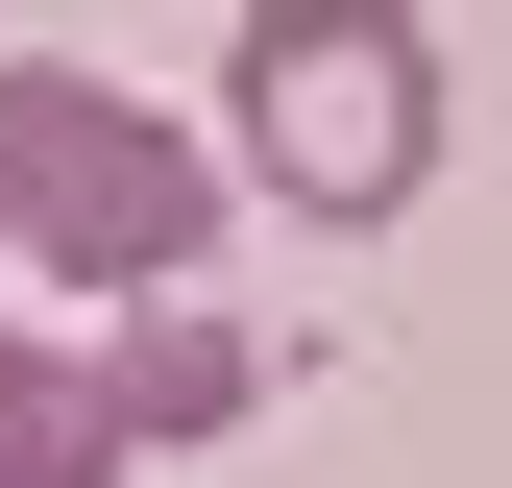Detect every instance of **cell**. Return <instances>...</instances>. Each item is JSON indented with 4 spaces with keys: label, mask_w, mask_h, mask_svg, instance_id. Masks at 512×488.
<instances>
[{
    "label": "cell",
    "mask_w": 512,
    "mask_h": 488,
    "mask_svg": "<svg viewBox=\"0 0 512 488\" xmlns=\"http://www.w3.org/2000/svg\"><path fill=\"white\" fill-rule=\"evenodd\" d=\"M220 98H244L220 196H293V220H342V244L439 196V25H415V0H244Z\"/></svg>",
    "instance_id": "6da1fadb"
},
{
    "label": "cell",
    "mask_w": 512,
    "mask_h": 488,
    "mask_svg": "<svg viewBox=\"0 0 512 488\" xmlns=\"http://www.w3.org/2000/svg\"><path fill=\"white\" fill-rule=\"evenodd\" d=\"M196 244H220V147L171 98H122V74H0V269H49V293H196Z\"/></svg>",
    "instance_id": "7a4b0ae2"
},
{
    "label": "cell",
    "mask_w": 512,
    "mask_h": 488,
    "mask_svg": "<svg viewBox=\"0 0 512 488\" xmlns=\"http://www.w3.org/2000/svg\"><path fill=\"white\" fill-rule=\"evenodd\" d=\"M244 391H269V342H244L220 293H122V318H98V415H122V464H147V440H220Z\"/></svg>",
    "instance_id": "3957f363"
},
{
    "label": "cell",
    "mask_w": 512,
    "mask_h": 488,
    "mask_svg": "<svg viewBox=\"0 0 512 488\" xmlns=\"http://www.w3.org/2000/svg\"><path fill=\"white\" fill-rule=\"evenodd\" d=\"M0 488H122V415H98V342H25V318H0Z\"/></svg>",
    "instance_id": "277c9868"
}]
</instances>
